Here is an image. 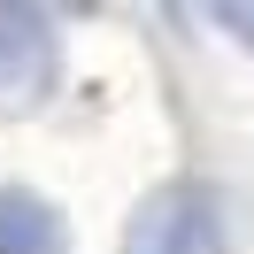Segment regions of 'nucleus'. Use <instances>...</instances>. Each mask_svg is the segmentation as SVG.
I'll return each mask as SVG.
<instances>
[{
  "instance_id": "4",
  "label": "nucleus",
  "mask_w": 254,
  "mask_h": 254,
  "mask_svg": "<svg viewBox=\"0 0 254 254\" xmlns=\"http://www.w3.org/2000/svg\"><path fill=\"white\" fill-rule=\"evenodd\" d=\"M208 23H216V31H231L239 47H254V0H216V8H208Z\"/></svg>"
},
{
  "instance_id": "1",
  "label": "nucleus",
  "mask_w": 254,
  "mask_h": 254,
  "mask_svg": "<svg viewBox=\"0 0 254 254\" xmlns=\"http://www.w3.org/2000/svg\"><path fill=\"white\" fill-rule=\"evenodd\" d=\"M223 247H231L223 185H208V177H162L124 216V247L116 254H223Z\"/></svg>"
},
{
  "instance_id": "3",
  "label": "nucleus",
  "mask_w": 254,
  "mask_h": 254,
  "mask_svg": "<svg viewBox=\"0 0 254 254\" xmlns=\"http://www.w3.org/2000/svg\"><path fill=\"white\" fill-rule=\"evenodd\" d=\"M0 254H69V223L39 185H0Z\"/></svg>"
},
{
  "instance_id": "2",
  "label": "nucleus",
  "mask_w": 254,
  "mask_h": 254,
  "mask_svg": "<svg viewBox=\"0 0 254 254\" xmlns=\"http://www.w3.org/2000/svg\"><path fill=\"white\" fill-rule=\"evenodd\" d=\"M62 85V31L31 0H0V116H39Z\"/></svg>"
}]
</instances>
